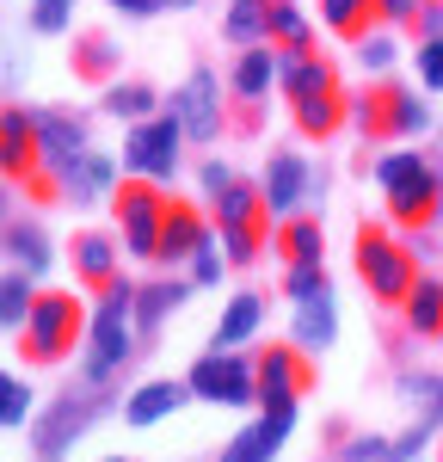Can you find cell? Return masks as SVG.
<instances>
[{
    "instance_id": "45",
    "label": "cell",
    "mask_w": 443,
    "mask_h": 462,
    "mask_svg": "<svg viewBox=\"0 0 443 462\" xmlns=\"http://www.w3.org/2000/svg\"><path fill=\"white\" fill-rule=\"evenodd\" d=\"M419 37H443V0H419Z\"/></svg>"
},
{
    "instance_id": "50",
    "label": "cell",
    "mask_w": 443,
    "mask_h": 462,
    "mask_svg": "<svg viewBox=\"0 0 443 462\" xmlns=\"http://www.w3.org/2000/svg\"><path fill=\"white\" fill-rule=\"evenodd\" d=\"M105 462H130V457H105Z\"/></svg>"
},
{
    "instance_id": "32",
    "label": "cell",
    "mask_w": 443,
    "mask_h": 462,
    "mask_svg": "<svg viewBox=\"0 0 443 462\" xmlns=\"http://www.w3.org/2000/svg\"><path fill=\"white\" fill-rule=\"evenodd\" d=\"M154 87H142V80H111L105 87V111L111 117H130V124H142V117H154Z\"/></svg>"
},
{
    "instance_id": "14",
    "label": "cell",
    "mask_w": 443,
    "mask_h": 462,
    "mask_svg": "<svg viewBox=\"0 0 443 462\" xmlns=\"http://www.w3.org/2000/svg\"><path fill=\"white\" fill-rule=\"evenodd\" d=\"M210 241H216V235H210V216L197 210V204H185V198H173V204H167V222H160V253H154V259L191 265Z\"/></svg>"
},
{
    "instance_id": "11",
    "label": "cell",
    "mask_w": 443,
    "mask_h": 462,
    "mask_svg": "<svg viewBox=\"0 0 443 462\" xmlns=\"http://www.w3.org/2000/svg\"><path fill=\"white\" fill-rule=\"evenodd\" d=\"M253 383H258V407H295L314 389V364L302 346H265L253 357Z\"/></svg>"
},
{
    "instance_id": "8",
    "label": "cell",
    "mask_w": 443,
    "mask_h": 462,
    "mask_svg": "<svg viewBox=\"0 0 443 462\" xmlns=\"http://www.w3.org/2000/svg\"><path fill=\"white\" fill-rule=\"evenodd\" d=\"M167 191L154 179H123L111 191V210H117V228H123V247L136 259H154L160 253V222H167Z\"/></svg>"
},
{
    "instance_id": "15",
    "label": "cell",
    "mask_w": 443,
    "mask_h": 462,
    "mask_svg": "<svg viewBox=\"0 0 443 462\" xmlns=\"http://www.w3.org/2000/svg\"><path fill=\"white\" fill-rule=\"evenodd\" d=\"M37 148H43V173L62 191V173L86 154V124L68 117V111H37Z\"/></svg>"
},
{
    "instance_id": "41",
    "label": "cell",
    "mask_w": 443,
    "mask_h": 462,
    "mask_svg": "<svg viewBox=\"0 0 443 462\" xmlns=\"http://www.w3.org/2000/svg\"><path fill=\"white\" fill-rule=\"evenodd\" d=\"M357 62H364V69H388V62H394V37H382V32L357 37Z\"/></svg>"
},
{
    "instance_id": "33",
    "label": "cell",
    "mask_w": 443,
    "mask_h": 462,
    "mask_svg": "<svg viewBox=\"0 0 443 462\" xmlns=\"http://www.w3.org/2000/svg\"><path fill=\"white\" fill-rule=\"evenodd\" d=\"M111 69H117V43L99 37V32H86L80 50H74V74H80V80H111Z\"/></svg>"
},
{
    "instance_id": "24",
    "label": "cell",
    "mask_w": 443,
    "mask_h": 462,
    "mask_svg": "<svg viewBox=\"0 0 443 462\" xmlns=\"http://www.w3.org/2000/svg\"><path fill=\"white\" fill-rule=\"evenodd\" d=\"M258 320H265V302H258L253 290H240L228 309H222V320H216V352H234V346H247L258 333Z\"/></svg>"
},
{
    "instance_id": "40",
    "label": "cell",
    "mask_w": 443,
    "mask_h": 462,
    "mask_svg": "<svg viewBox=\"0 0 443 462\" xmlns=\"http://www.w3.org/2000/svg\"><path fill=\"white\" fill-rule=\"evenodd\" d=\"M339 462H394V438H351Z\"/></svg>"
},
{
    "instance_id": "19",
    "label": "cell",
    "mask_w": 443,
    "mask_h": 462,
    "mask_svg": "<svg viewBox=\"0 0 443 462\" xmlns=\"http://www.w3.org/2000/svg\"><path fill=\"white\" fill-rule=\"evenodd\" d=\"M295 346L302 352H327L332 339H339V309H332V290L327 296H308V302H295Z\"/></svg>"
},
{
    "instance_id": "6",
    "label": "cell",
    "mask_w": 443,
    "mask_h": 462,
    "mask_svg": "<svg viewBox=\"0 0 443 462\" xmlns=\"http://www.w3.org/2000/svg\"><path fill=\"white\" fill-rule=\"evenodd\" d=\"M0 179L25 185L32 198H62L56 179L43 173V148H37V111L0 106Z\"/></svg>"
},
{
    "instance_id": "30",
    "label": "cell",
    "mask_w": 443,
    "mask_h": 462,
    "mask_svg": "<svg viewBox=\"0 0 443 462\" xmlns=\"http://www.w3.org/2000/svg\"><path fill=\"white\" fill-rule=\"evenodd\" d=\"M321 25H327L332 37H369V25H375V13H369V0H321Z\"/></svg>"
},
{
    "instance_id": "42",
    "label": "cell",
    "mask_w": 443,
    "mask_h": 462,
    "mask_svg": "<svg viewBox=\"0 0 443 462\" xmlns=\"http://www.w3.org/2000/svg\"><path fill=\"white\" fill-rule=\"evenodd\" d=\"M375 25H412L419 19V0H369Z\"/></svg>"
},
{
    "instance_id": "20",
    "label": "cell",
    "mask_w": 443,
    "mask_h": 462,
    "mask_svg": "<svg viewBox=\"0 0 443 462\" xmlns=\"http://www.w3.org/2000/svg\"><path fill=\"white\" fill-rule=\"evenodd\" d=\"M74 278L86 290L117 284V247H111L105 235H74Z\"/></svg>"
},
{
    "instance_id": "47",
    "label": "cell",
    "mask_w": 443,
    "mask_h": 462,
    "mask_svg": "<svg viewBox=\"0 0 443 462\" xmlns=\"http://www.w3.org/2000/svg\"><path fill=\"white\" fill-rule=\"evenodd\" d=\"M111 6H117L123 19H154V13H160L167 0H111Z\"/></svg>"
},
{
    "instance_id": "5",
    "label": "cell",
    "mask_w": 443,
    "mask_h": 462,
    "mask_svg": "<svg viewBox=\"0 0 443 462\" xmlns=\"http://www.w3.org/2000/svg\"><path fill=\"white\" fill-rule=\"evenodd\" d=\"M216 228H222V259H228V265H253L258 247H265V228H271L265 191L247 185V179H234L216 198Z\"/></svg>"
},
{
    "instance_id": "38",
    "label": "cell",
    "mask_w": 443,
    "mask_h": 462,
    "mask_svg": "<svg viewBox=\"0 0 443 462\" xmlns=\"http://www.w3.org/2000/svg\"><path fill=\"white\" fill-rule=\"evenodd\" d=\"M74 19V0H32V32L37 37H62Z\"/></svg>"
},
{
    "instance_id": "21",
    "label": "cell",
    "mask_w": 443,
    "mask_h": 462,
    "mask_svg": "<svg viewBox=\"0 0 443 462\" xmlns=\"http://www.w3.org/2000/svg\"><path fill=\"white\" fill-rule=\"evenodd\" d=\"M185 296H191V284H179V278H160V284H142L136 290V333H160V320L179 315Z\"/></svg>"
},
{
    "instance_id": "34",
    "label": "cell",
    "mask_w": 443,
    "mask_h": 462,
    "mask_svg": "<svg viewBox=\"0 0 443 462\" xmlns=\"http://www.w3.org/2000/svg\"><path fill=\"white\" fill-rule=\"evenodd\" d=\"M401 394L412 401V413L425 420V426H443V376H431V370H419V376H406Z\"/></svg>"
},
{
    "instance_id": "3",
    "label": "cell",
    "mask_w": 443,
    "mask_h": 462,
    "mask_svg": "<svg viewBox=\"0 0 443 462\" xmlns=\"http://www.w3.org/2000/svg\"><path fill=\"white\" fill-rule=\"evenodd\" d=\"M80 339H86V309H80L74 290H43L32 302V315H25V327H19L25 364H62Z\"/></svg>"
},
{
    "instance_id": "1",
    "label": "cell",
    "mask_w": 443,
    "mask_h": 462,
    "mask_svg": "<svg viewBox=\"0 0 443 462\" xmlns=\"http://www.w3.org/2000/svg\"><path fill=\"white\" fill-rule=\"evenodd\" d=\"M86 352H80V376L99 389L105 376H117L123 370V357L136 352V290L123 284H105L99 290V309H93V320H86V339H80Z\"/></svg>"
},
{
    "instance_id": "36",
    "label": "cell",
    "mask_w": 443,
    "mask_h": 462,
    "mask_svg": "<svg viewBox=\"0 0 443 462\" xmlns=\"http://www.w3.org/2000/svg\"><path fill=\"white\" fill-rule=\"evenodd\" d=\"M25 420H32V389L13 370H0V426H25Z\"/></svg>"
},
{
    "instance_id": "35",
    "label": "cell",
    "mask_w": 443,
    "mask_h": 462,
    "mask_svg": "<svg viewBox=\"0 0 443 462\" xmlns=\"http://www.w3.org/2000/svg\"><path fill=\"white\" fill-rule=\"evenodd\" d=\"M277 457V444H271V438H265V426H247V431H234V444H228V450H222V462H271Z\"/></svg>"
},
{
    "instance_id": "44",
    "label": "cell",
    "mask_w": 443,
    "mask_h": 462,
    "mask_svg": "<svg viewBox=\"0 0 443 462\" xmlns=\"http://www.w3.org/2000/svg\"><path fill=\"white\" fill-rule=\"evenodd\" d=\"M216 278H222V253H216V241H210V247L191 259V284H216Z\"/></svg>"
},
{
    "instance_id": "37",
    "label": "cell",
    "mask_w": 443,
    "mask_h": 462,
    "mask_svg": "<svg viewBox=\"0 0 443 462\" xmlns=\"http://www.w3.org/2000/svg\"><path fill=\"white\" fill-rule=\"evenodd\" d=\"M327 265H290V272H284V296H290V302H308V296H327Z\"/></svg>"
},
{
    "instance_id": "18",
    "label": "cell",
    "mask_w": 443,
    "mask_h": 462,
    "mask_svg": "<svg viewBox=\"0 0 443 462\" xmlns=\"http://www.w3.org/2000/svg\"><path fill=\"white\" fill-rule=\"evenodd\" d=\"M185 401H197L191 383H142V389L123 401V420L130 426H160V420H173Z\"/></svg>"
},
{
    "instance_id": "7",
    "label": "cell",
    "mask_w": 443,
    "mask_h": 462,
    "mask_svg": "<svg viewBox=\"0 0 443 462\" xmlns=\"http://www.w3.org/2000/svg\"><path fill=\"white\" fill-rule=\"evenodd\" d=\"M425 124H431V106H425L412 87L382 80V87H369L364 99H357V130H364L369 143H406V136H425Z\"/></svg>"
},
{
    "instance_id": "27",
    "label": "cell",
    "mask_w": 443,
    "mask_h": 462,
    "mask_svg": "<svg viewBox=\"0 0 443 462\" xmlns=\"http://www.w3.org/2000/svg\"><path fill=\"white\" fill-rule=\"evenodd\" d=\"M6 235V259L19 265V272H50V241H43V228L37 222H13V228H0Z\"/></svg>"
},
{
    "instance_id": "2",
    "label": "cell",
    "mask_w": 443,
    "mask_h": 462,
    "mask_svg": "<svg viewBox=\"0 0 443 462\" xmlns=\"http://www.w3.org/2000/svg\"><path fill=\"white\" fill-rule=\"evenodd\" d=\"M375 179H382V191H388V216H394L401 228L425 235V228L443 216V179H438V167H431L425 154H412V148L382 154V161H375Z\"/></svg>"
},
{
    "instance_id": "49",
    "label": "cell",
    "mask_w": 443,
    "mask_h": 462,
    "mask_svg": "<svg viewBox=\"0 0 443 462\" xmlns=\"http://www.w3.org/2000/svg\"><path fill=\"white\" fill-rule=\"evenodd\" d=\"M167 6H197V0H167Z\"/></svg>"
},
{
    "instance_id": "22",
    "label": "cell",
    "mask_w": 443,
    "mask_h": 462,
    "mask_svg": "<svg viewBox=\"0 0 443 462\" xmlns=\"http://www.w3.org/2000/svg\"><path fill=\"white\" fill-rule=\"evenodd\" d=\"M401 315H406V327H412L419 339H443V284L438 278H419V284L406 290Z\"/></svg>"
},
{
    "instance_id": "26",
    "label": "cell",
    "mask_w": 443,
    "mask_h": 462,
    "mask_svg": "<svg viewBox=\"0 0 443 462\" xmlns=\"http://www.w3.org/2000/svg\"><path fill=\"white\" fill-rule=\"evenodd\" d=\"M277 253H284V265H321V222L314 216H284V228H277Z\"/></svg>"
},
{
    "instance_id": "48",
    "label": "cell",
    "mask_w": 443,
    "mask_h": 462,
    "mask_svg": "<svg viewBox=\"0 0 443 462\" xmlns=\"http://www.w3.org/2000/svg\"><path fill=\"white\" fill-rule=\"evenodd\" d=\"M0 228H6V179H0Z\"/></svg>"
},
{
    "instance_id": "43",
    "label": "cell",
    "mask_w": 443,
    "mask_h": 462,
    "mask_svg": "<svg viewBox=\"0 0 443 462\" xmlns=\"http://www.w3.org/2000/svg\"><path fill=\"white\" fill-rule=\"evenodd\" d=\"M431 431H438V426H425V420H419L412 431H401V438H394V462H412L425 444H431Z\"/></svg>"
},
{
    "instance_id": "12",
    "label": "cell",
    "mask_w": 443,
    "mask_h": 462,
    "mask_svg": "<svg viewBox=\"0 0 443 462\" xmlns=\"http://www.w3.org/2000/svg\"><path fill=\"white\" fill-rule=\"evenodd\" d=\"M99 407H105V394L86 383V394H62V401H50V413L37 420V462H62L80 431L99 420Z\"/></svg>"
},
{
    "instance_id": "29",
    "label": "cell",
    "mask_w": 443,
    "mask_h": 462,
    "mask_svg": "<svg viewBox=\"0 0 443 462\" xmlns=\"http://www.w3.org/2000/svg\"><path fill=\"white\" fill-rule=\"evenodd\" d=\"M271 50H314V25L302 19V6L295 0H277L271 6V32H265Z\"/></svg>"
},
{
    "instance_id": "28",
    "label": "cell",
    "mask_w": 443,
    "mask_h": 462,
    "mask_svg": "<svg viewBox=\"0 0 443 462\" xmlns=\"http://www.w3.org/2000/svg\"><path fill=\"white\" fill-rule=\"evenodd\" d=\"M271 6H277V0H228L222 32L234 37V43H265V32H271Z\"/></svg>"
},
{
    "instance_id": "17",
    "label": "cell",
    "mask_w": 443,
    "mask_h": 462,
    "mask_svg": "<svg viewBox=\"0 0 443 462\" xmlns=\"http://www.w3.org/2000/svg\"><path fill=\"white\" fill-rule=\"evenodd\" d=\"M111 191H117V167H111V154H99V148H86L68 173H62V198L68 204H105Z\"/></svg>"
},
{
    "instance_id": "13",
    "label": "cell",
    "mask_w": 443,
    "mask_h": 462,
    "mask_svg": "<svg viewBox=\"0 0 443 462\" xmlns=\"http://www.w3.org/2000/svg\"><path fill=\"white\" fill-rule=\"evenodd\" d=\"M173 117L191 143H216L222 136V80L210 69H191L185 87L173 93Z\"/></svg>"
},
{
    "instance_id": "10",
    "label": "cell",
    "mask_w": 443,
    "mask_h": 462,
    "mask_svg": "<svg viewBox=\"0 0 443 462\" xmlns=\"http://www.w3.org/2000/svg\"><path fill=\"white\" fill-rule=\"evenodd\" d=\"M185 383H191L197 401H216V407H247V401H258L253 357H240V352H203L191 364Z\"/></svg>"
},
{
    "instance_id": "25",
    "label": "cell",
    "mask_w": 443,
    "mask_h": 462,
    "mask_svg": "<svg viewBox=\"0 0 443 462\" xmlns=\"http://www.w3.org/2000/svg\"><path fill=\"white\" fill-rule=\"evenodd\" d=\"M271 80H277V50H271V43H265V50H240V62H234V74H228L234 99H265Z\"/></svg>"
},
{
    "instance_id": "46",
    "label": "cell",
    "mask_w": 443,
    "mask_h": 462,
    "mask_svg": "<svg viewBox=\"0 0 443 462\" xmlns=\"http://www.w3.org/2000/svg\"><path fill=\"white\" fill-rule=\"evenodd\" d=\"M203 191H210V198H222V191H228V185H234V173H228V167H222V161H203Z\"/></svg>"
},
{
    "instance_id": "9",
    "label": "cell",
    "mask_w": 443,
    "mask_h": 462,
    "mask_svg": "<svg viewBox=\"0 0 443 462\" xmlns=\"http://www.w3.org/2000/svg\"><path fill=\"white\" fill-rule=\"evenodd\" d=\"M179 143H185V130H179V117L173 111H154V117H142V124H130V136H123V167L136 179H173L179 173Z\"/></svg>"
},
{
    "instance_id": "4",
    "label": "cell",
    "mask_w": 443,
    "mask_h": 462,
    "mask_svg": "<svg viewBox=\"0 0 443 462\" xmlns=\"http://www.w3.org/2000/svg\"><path fill=\"white\" fill-rule=\"evenodd\" d=\"M357 278H364L369 302L382 309H401L406 290L419 284V265H412V247H401L388 228H357Z\"/></svg>"
},
{
    "instance_id": "39",
    "label": "cell",
    "mask_w": 443,
    "mask_h": 462,
    "mask_svg": "<svg viewBox=\"0 0 443 462\" xmlns=\"http://www.w3.org/2000/svg\"><path fill=\"white\" fill-rule=\"evenodd\" d=\"M419 87L425 93H443V37H425L419 43Z\"/></svg>"
},
{
    "instance_id": "16",
    "label": "cell",
    "mask_w": 443,
    "mask_h": 462,
    "mask_svg": "<svg viewBox=\"0 0 443 462\" xmlns=\"http://www.w3.org/2000/svg\"><path fill=\"white\" fill-rule=\"evenodd\" d=\"M258 191H265L271 216H295L302 198L321 191V173H314L302 154H271V167H265V179H258Z\"/></svg>"
},
{
    "instance_id": "31",
    "label": "cell",
    "mask_w": 443,
    "mask_h": 462,
    "mask_svg": "<svg viewBox=\"0 0 443 462\" xmlns=\"http://www.w3.org/2000/svg\"><path fill=\"white\" fill-rule=\"evenodd\" d=\"M32 272H0V333H19L32 315Z\"/></svg>"
},
{
    "instance_id": "23",
    "label": "cell",
    "mask_w": 443,
    "mask_h": 462,
    "mask_svg": "<svg viewBox=\"0 0 443 462\" xmlns=\"http://www.w3.org/2000/svg\"><path fill=\"white\" fill-rule=\"evenodd\" d=\"M295 111V130L308 136V143H327V136H339V124L351 117V99L345 93H327V99H302Z\"/></svg>"
}]
</instances>
